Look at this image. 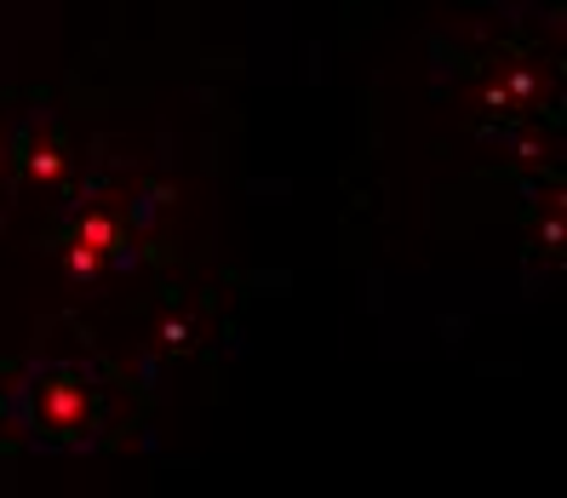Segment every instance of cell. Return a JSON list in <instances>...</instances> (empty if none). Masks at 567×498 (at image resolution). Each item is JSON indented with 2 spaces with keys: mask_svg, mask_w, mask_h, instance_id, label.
Segmentation results:
<instances>
[{
  "mask_svg": "<svg viewBox=\"0 0 567 498\" xmlns=\"http://www.w3.org/2000/svg\"><path fill=\"white\" fill-rule=\"evenodd\" d=\"M155 224H161V189L144 184L132 166L104 160V166H86V173H70V184L52 195L41 247L63 281L104 287L132 276Z\"/></svg>",
  "mask_w": 567,
  "mask_h": 498,
  "instance_id": "1",
  "label": "cell"
},
{
  "mask_svg": "<svg viewBox=\"0 0 567 498\" xmlns=\"http://www.w3.org/2000/svg\"><path fill=\"white\" fill-rule=\"evenodd\" d=\"M7 429L41 453H97L121 424V390L92 361H29L0 395Z\"/></svg>",
  "mask_w": 567,
  "mask_h": 498,
  "instance_id": "2",
  "label": "cell"
},
{
  "mask_svg": "<svg viewBox=\"0 0 567 498\" xmlns=\"http://www.w3.org/2000/svg\"><path fill=\"white\" fill-rule=\"evenodd\" d=\"M75 173V144H70V126L52 110H23L7 132H0V189H7L12 207L29 201H47L70 184Z\"/></svg>",
  "mask_w": 567,
  "mask_h": 498,
  "instance_id": "3",
  "label": "cell"
}]
</instances>
